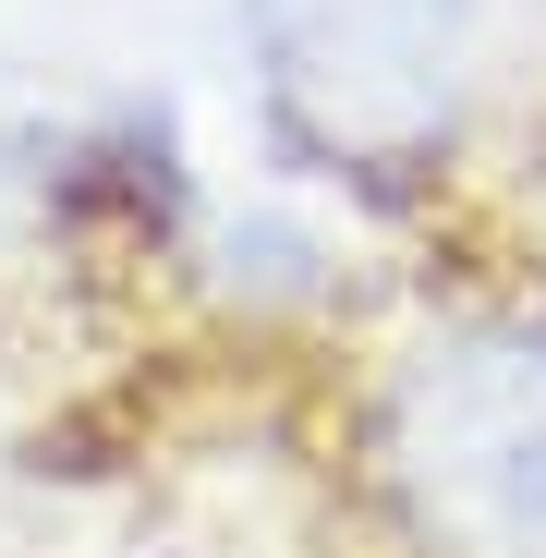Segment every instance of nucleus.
Here are the masks:
<instances>
[{
  "label": "nucleus",
  "mask_w": 546,
  "mask_h": 558,
  "mask_svg": "<svg viewBox=\"0 0 546 558\" xmlns=\"http://www.w3.org/2000/svg\"><path fill=\"white\" fill-rule=\"evenodd\" d=\"M280 122L328 158H425L462 122L474 0H243Z\"/></svg>",
  "instance_id": "obj_2"
},
{
  "label": "nucleus",
  "mask_w": 546,
  "mask_h": 558,
  "mask_svg": "<svg viewBox=\"0 0 546 558\" xmlns=\"http://www.w3.org/2000/svg\"><path fill=\"white\" fill-rule=\"evenodd\" d=\"M377 461L437 558H546V328L474 316L413 340L377 401Z\"/></svg>",
  "instance_id": "obj_1"
}]
</instances>
